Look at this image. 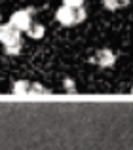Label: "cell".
<instances>
[{
    "label": "cell",
    "mask_w": 133,
    "mask_h": 150,
    "mask_svg": "<svg viewBox=\"0 0 133 150\" xmlns=\"http://www.w3.org/2000/svg\"><path fill=\"white\" fill-rule=\"evenodd\" d=\"M55 19L61 23L63 27H70V25H76L78 23V8H69V6H61L57 8L55 11Z\"/></svg>",
    "instance_id": "cell-1"
},
{
    "label": "cell",
    "mask_w": 133,
    "mask_h": 150,
    "mask_svg": "<svg viewBox=\"0 0 133 150\" xmlns=\"http://www.w3.org/2000/svg\"><path fill=\"white\" fill-rule=\"evenodd\" d=\"M19 33H21V30L15 29L11 23H8V25H2V29H0V42H2L4 46H17L19 42H21V36H19Z\"/></svg>",
    "instance_id": "cell-2"
},
{
    "label": "cell",
    "mask_w": 133,
    "mask_h": 150,
    "mask_svg": "<svg viewBox=\"0 0 133 150\" xmlns=\"http://www.w3.org/2000/svg\"><path fill=\"white\" fill-rule=\"evenodd\" d=\"M10 23L19 30H29L30 27V13L29 10H17L10 15Z\"/></svg>",
    "instance_id": "cell-3"
},
{
    "label": "cell",
    "mask_w": 133,
    "mask_h": 150,
    "mask_svg": "<svg viewBox=\"0 0 133 150\" xmlns=\"http://www.w3.org/2000/svg\"><path fill=\"white\" fill-rule=\"evenodd\" d=\"M93 61H95L99 67H112L114 61H116V57H114V53H112L110 50H101V51H97V55L93 57Z\"/></svg>",
    "instance_id": "cell-4"
},
{
    "label": "cell",
    "mask_w": 133,
    "mask_h": 150,
    "mask_svg": "<svg viewBox=\"0 0 133 150\" xmlns=\"http://www.w3.org/2000/svg\"><path fill=\"white\" fill-rule=\"evenodd\" d=\"M44 33H46V29L42 25H38V23H36V25H30L29 30H27V34H29L30 38H34V40L42 38V36H44Z\"/></svg>",
    "instance_id": "cell-5"
},
{
    "label": "cell",
    "mask_w": 133,
    "mask_h": 150,
    "mask_svg": "<svg viewBox=\"0 0 133 150\" xmlns=\"http://www.w3.org/2000/svg\"><path fill=\"white\" fill-rule=\"evenodd\" d=\"M29 89H33V84H29V82H25V80H19V82L13 84L15 93H25V91H29Z\"/></svg>",
    "instance_id": "cell-6"
},
{
    "label": "cell",
    "mask_w": 133,
    "mask_h": 150,
    "mask_svg": "<svg viewBox=\"0 0 133 150\" xmlns=\"http://www.w3.org/2000/svg\"><path fill=\"white\" fill-rule=\"evenodd\" d=\"M103 6L107 8L108 11H116L122 6V0H103Z\"/></svg>",
    "instance_id": "cell-7"
},
{
    "label": "cell",
    "mask_w": 133,
    "mask_h": 150,
    "mask_svg": "<svg viewBox=\"0 0 133 150\" xmlns=\"http://www.w3.org/2000/svg\"><path fill=\"white\" fill-rule=\"evenodd\" d=\"M63 4L69 8H82L84 6V0H63Z\"/></svg>",
    "instance_id": "cell-8"
},
{
    "label": "cell",
    "mask_w": 133,
    "mask_h": 150,
    "mask_svg": "<svg viewBox=\"0 0 133 150\" xmlns=\"http://www.w3.org/2000/svg\"><path fill=\"white\" fill-rule=\"evenodd\" d=\"M19 50H21V44H17V46H6V51H8V53H11V55L19 53Z\"/></svg>",
    "instance_id": "cell-9"
},
{
    "label": "cell",
    "mask_w": 133,
    "mask_h": 150,
    "mask_svg": "<svg viewBox=\"0 0 133 150\" xmlns=\"http://www.w3.org/2000/svg\"><path fill=\"white\" fill-rule=\"evenodd\" d=\"M0 29H2V25H0Z\"/></svg>",
    "instance_id": "cell-10"
},
{
    "label": "cell",
    "mask_w": 133,
    "mask_h": 150,
    "mask_svg": "<svg viewBox=\"0 0 133 150\" xmlns=\"http://www.w3.org/2000/svg\"><path fill=\"white\" fill-rule=\"evenodd\" d=\"M131 91H133V89H131Z\"/></svg>",
    "instance_id": "cell-11"
}]
</instances>
